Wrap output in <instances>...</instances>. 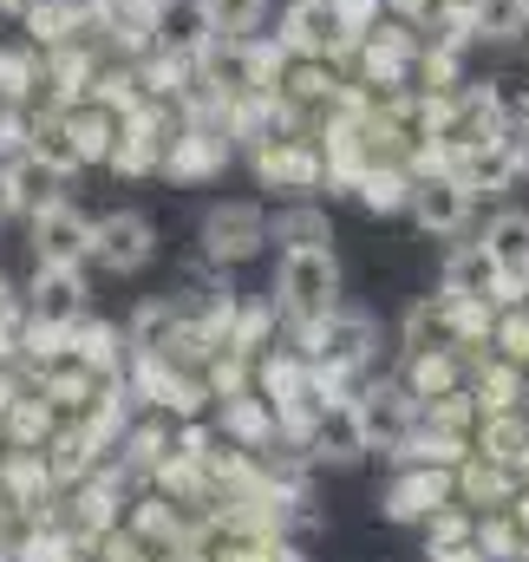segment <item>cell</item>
I'll list each match as a JSON object with an SVG mask.
<instances>
[{
    "mask_svg": "<svg viewBox=\"0 0 529 562\" xmlns=\"http://www.w3.org/2000/svg\"><path fill=\"white\" fill-rule=\"evenodd\" d=\"M373 347H380V327H373V314H360V307H334L327 321L301 327V360H307L327 386L347 380V373H360V367L373 360Z\"/></svg>",
    "mask_w": 529,
    "mask_h": 562,
    "instance_id": "2",
    "label": "cell"
},
{
    "mask_svg": "<svg viewBox=\"0 0 529 562\" xmlns=\"http://www.w3.org/2000/svg\"><path fill=\"white\" fill-rule=\"evenodd\" d=\"M477 196H504L510 183H524V170H517V150H510V132L504 138H484V144H471V150H458V157H444Z\"/></svg>",
    "mask_w": 529,
    "mask_h": 562,
    "instance_id": "15",
    "label": "cell"
},
{
    "mask_svg": "<svg viewBox=\"0 0 529 562\" xmlns=\"http://www.w3.org/2000/svg\"><path fill=\"white\" fill-rule=\"evenodd\" d=\"M0 13H20V20H26V13H33V0H0Z\"/></svg>",
    "mask_w": 529,
    "mask_h": 562,
    "instance_id": "27",
    "label": "cell"
},
{
    "mask_svg": "<svg viewBox=\"0 0 529 562\" xmlns=\"http://www.w3.org/2000/svg\"><path fill=\"white\" fill-rule=\"evenodd\" d=\"M444 497H451V477L431 471V464L418 458V471L393 477V491H386V517H398V524H412V517H438Z\"/></svg>",
    "mask_w": 529,
    "mask_h": 562,
    "instance_id": "17",
    "label": "cell"
},
{
    "mask_svg": "<svg viewBox=\"0 0 529 562\" xmlns=\"http://www.w3.org/2000/svg\"><path fill=\"white\" fill-rule=\"evenodd\" d=\"M517 307H524V314H529V288H524V294H517Z\"/></svg>",
    "mask_w": 529,
    "mask_h": 562,
    "instance_id": "30",
    "label": "cell"
},
{
    "mask_svg": "<svg viewBox=\"0 0 529 562\" xmlns=\"http://www.w3.org/2000/svg\"><path fill=\"white\" fill-rule=\"evenodd\" d=\"M210 46H216V26H210L203 0H164L157 33H150V59H164V66H203Z\"/></svg>",
    "mask_w": 529,
    "mask_h": 562,
    "instance_id": "9",
    "label": "cell"
},
{
    "mask_svg": "<svg viewBox=\"0 0 529 562\" xmlns=\"http://www.w3.org/2000/svg\"><path fill=\"white\" fill-rule=\"evenodd\" d=\"M274 562H288V557H274Z\"/></svg>",
    "mask_w": 529,
    "mask_h": 562,
    "instance_id": "31",
    "label": "cell"
},
{
    "mask_svg": "<svg viewBox=\"0 0 529 562\" xmlns=\"http://www.w3.org/2000/svg\"><path fill=\"white\" fill-rule=\"evenodd\" d=\"M20 150H33V157H46L53 170H86L92 157H86V138H79V125H72V105H46L40 119H26V138Z\"/></svg>",
    "mask_w": 529,
    "mask_h": 562,
    "instance_id": "13",
    "label": "cell"
},
{
    "mask_svg": "<svg viewBox=\"0 0 529 562\" xmlns=\"http://www.w3.org/2000/svg\"><path fill=\"white\" fill-rule=\"evenodd\" d=\"M484 249H491V262L504 269V281L524 294L529 288V210H497L491 223H484V236H477Z\"/></svg>",
    "mask_w": 529,
    "mask_h": 562,
    "instance_id": "16",
    "label": "cell"
},
{
    "mask_svg": "<svg viewBox=\"0 0 529 562\" xmlns=\"http://www.w3.org/2000/svg\"><path fill=\"white\" fill-rule=\"evenodd\" d=\"M256 177H262L268 190H288V196H307V190H320L334 170H327V144L314 138H294V132H268L256 144Z\"/></svg>",
    "mask_w": 529,
    "mask_h": 562,
    "instance_id": "5",
    "label": "cell"
},
{
    "mask_svg": "<svg viewBox=\"0 0 529 562\" xmlns=\"http://www.w3.org/2000/svg\"><path fill=\"white\" fill-rule=\"evenodd\" d=\"M13 138H26V112H20V99L0 86V150H13Z\"/></svg>",
    "mask_w": 529,
    "mask_h": 562,
    "instance_id": "24",
    "label": "cell"
},
{
    "mask_svg": "<svg viewBox=\"0 0 529 562\" xmlns=\"http://www.w3.org/2000/svg\"><path fill=\"white\" fill-rule=\"evenodd\" d=\"M444 294H451L458 307H477V314H504V307L517 301V288L504 281V269L491 262L484 243H458V249L444 256Z\"/></svg>",
    "mask_w": 529,
    "mask_h": 562,
    "instance_id": "8",
    "label": "cell"
},
{
    "mask_svg": "<svg viewBox=\"0 0 529 562\" xmlns=\"http://www.w3.org/2000/svg\"><path fill=\"white\" fill-rule=\"evenodd\" d=\"M229 164V125L223 119H190V125H170V150H164V170L177 183H203Z\"/></svg>",
    "mask_w": 529,
    "mask_h": 562,
    "instance_id": "12",
    "label": "cell"
},
{
    "mask_svg": "<svg viewBox=\"0 0 529 562\" xmlns=\"http://www.w3.org/2000/svg\"><path fill=\"white\" fill-rule=\"evenodd\" d=\"M274 243L281 249H327L334 229H327V216L314 203H294V210H274Z\"/></svg>",
    "mask_w": 529,
    "mask_h": 562,
    "instance_id": "20",
    "label": "cell"
},
{
    "mask_svg": "<svg viewBox=\"0 0 529 562\" xmlns=\"http://www.w3.org/2000/svg\"><path fill=\"white\" fill-rule=\"evenodd\" d=\"M13 216H26V203H20V183H13V157H0V229Z\"/></svg>",
    "mask_w": 529,
    "mask_h": 562,
    "instance_id": "25",
    "label": "cell"
},
{
    "mask_svg": "<svg viewBox=\"0 0 529 562\" xmlns=\"http://www.w3.org/2000/svg\"><path fill=\"white\" fill-rule=\"evenodd\" d=\"M510 150H517V170H524V183H529V125L510 132Z\"/></svg>",
    "mask_w": 529,
    "mask_h": 562,
    "instance_id": "26",
    "label": "cell"
},
{
    "mask_svg": "<svg viewBox=\"0 0 529 562\" xmlns=\"http://www.w3.org/2000/svg\"><path fill=\"white\" fill-rule=\"evenodd\" d=\"M360 425H367V451H412L418 445V425H425V400L412 386H373L360 400Z\"/></svg>",
    "mask_w": 529,
    "mask_h": 562,
    "instance_id": "10",
    "label": "cell"
},
{
    "mask_svg": "<svg viewBox=\"0 0 529 562\" xmlns=\"http://www.w3.org/2000/svg\"><path fill=\"white\" fill-rule=\"evenodd\" d=\"M150 256H157V223H150L144 210H112V216H99V236H92V262H99V269L137 276V269H150Z\"/></svg>",
    "mask_w": 529,
    "mask_h": 562,
    "instance_id": "11",
    "label": "cell"
},
{
    "mask_svg": "<svg viewBox=\"0 0 529 562\" xmlns=\"http://www.w3.org/2000/svg\"><path fill=\"white\" fill-rule=\"evenodd\" d=\"M203 13H210L216 40H256L268 20V0H203Z\"/></svg>",
    "mask_w": 529,
    "mask_h": 562,
    "instance_id": "22",
    "label": "cell"
},
{
    "mask_svg": "<svg viewBox=\"0 0 529 562\" xmlns=\"http://www.w3.org/2000/svg\"><path fill=\"white\" fill-rule=\"evenodd\" d=\"M7 79H13V53H0V86H7Z\"/></svg>",
    "mask_w": 529,
    "mask_h": 562,
    "instance_id": "28",
    "label": "cell"
},
{
    "mask_svg": "<svg viewBox=\"0 0 529 562\" xmlns=\"http://www.w3.org/2000/svg\"><path fill=\"white\" fill-rule=\"evenodd\" d=\"M471 210H477V190L451 164H418V177H412V223L425 236H464Z\"/></svg>",
    "mask_w": 529,
    "mask_h": 562,
    "instance_id": "4",
    "label": "cell"
},
{
    "mask_svg": "<svg viewBox=\"0 0 529 562\" xmlns=\"http://www.w3.org/2000/svg\"><path fill=\"white\" fill-rule=\"evenodd\" d=\"M274 307L294 321V327H314L340 307V262L334 249H281V269H274Z\"/></svg>",
    "mask_w": 529,
    "mask_h": 562,
    "instance_id": "1",
    "label": "cell"
},
{
    "mask_svg": "<svg viewBox=\"0 0 529 562\" xmlns=\"http://www.w3.org/2000/svg\"><path fill=\"white\" fill-rule=\"evenodd\" d=\"M281 46L294 59H327L334 66V59H347L360 46V33L340 13V0H288L281 7Z\"/></svg>",
    "mask_w": 529,
    "mask_h": 562,
    "instance_id": "3",
    "label": "cell"
},
{
    "mask_svg": "<svg viewBox=\"0 0 529 562\" xmlns=\"http://www.w3.org/2000/svg\"><path fill=\"white\" fill-rule=\"evenodd\" d=\"M0 307H13V294H7V281H0Z\"/></svg>",
    "mask_w": 529,
    "mask_h": 562,
    "instance_id": "29",
    "label": "cell"
},
{
    "mask_svg": "<svg viewBox=\"0 0 529 562\" xmlns=\"http://www.w3.org/2000/svg\"><path fill=\"white\" fill-rule=\"evenodd\" d=\"M26 301H33L40 327H72V321L86 314V276L66 269V262H40V276H33V288H26Z\"/></svg>",
    "mask_w": 529,
    "mask_h": 562,
    "instance_id": "14",
    "label": "cell"
},
{
    "mask_svg": "<svg viewBox=\"0 0 529 562\" xmlns=\"http://www.w3.org/2000/svg\"><path fill=\"white\" fill-rule=\"evenodd\" d=\"M177 327H183V314L170 301H150V307H137V321H132V347L137 353H164L177 340Z\"/></svg>",
    "mask_w": 529,
    "mask_h": 562,
    "instance_id": "23",
    "label": "cell"
},
{
    "mask_svg": "<svg viewBox=\"0 0 529 562\" xmlns=\"http://www.w3.org/2000/svg\"><path fill=\"white\" fill-rule=\"evenodd\" d=\"M471 40H529V0H464Z\"/></svg>",
    "mask_w": 529,
    "mask_h": 562,
    "instance_id": "18",
    "label": "cell"
},
{
    "mask_svg": "<svg viewBox=\"0 0 529 562\" xmlns=\"http://www.w3.org/2000/svg\"><path fill=\"white\" fill-rule=\"evenodd\" d=\"M26 236H33V256L40 262H66V269H86L92 262V236H99V216H86L72 196L46 203L26 216Z\"/></svg>",
    "mask_w": 529,
    "mask_h": 562,
    "instance_id": "6",
    "label": "cell"
},
{
    "mask_svg": "<svg viewBox=\"0 0 529 562\" xmlns=\"http://www.w3.org/2000/svg\"><path fill=\"white\" fill-rule=\"evenodd\" d=\"M274 243V216L262 203H216L203 216V256L210 262H256Z\"/></svg>",
    "mask_w": 529,
    "mask_h": 562,
    "instance_id": "7",
    "label": "cell"
},
{
    "mask_svg": "<svg viewBox=\"0 0 529 562\" xmlns=\"http://www.w3.org/2000/svg\"><path fill=\"white\" fill-rule=\"evenodd\" d=\"M13 183H20L26 216L66 196V170H53V164H46V157H33V150H13Z\"/></svg>",
    "mask_w": 529,
    "mask_h": 562,
    "instance_id": "19",
    "label": "cell"
},
{
    "mask_svg": "<svg viewBox=\"0 0 529 562\" xmlns=\"http://www.w3.org/2000/svg\"><path fill=\"white\" fill-rule=\"evenodd\" d=\"M405 386H412L418 400H444V393H458V353H444V347H431V353H412V373H405Z\"/></svg>",
    "mask_w": 529,
    "mask_h": 562,
    "instance_id": "21",
    "label": "cell"
}]
</instances>
